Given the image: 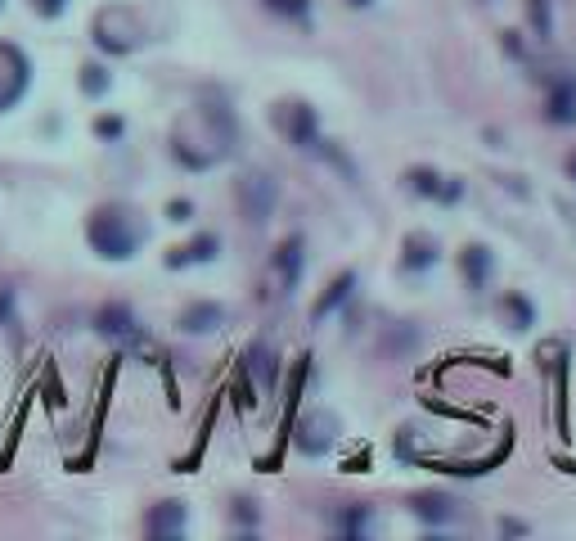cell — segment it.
<instances>
[{
    "mask_svg": "<svg viewBox=\"0 0 576 541\" xmlns=\"http://www.w3.org/2000/svg\"><path fill=\"white\" fill-rule=\"evenodd\" d=\"M86 235H91L95 253H104L109 262H126V258H135V249L144 244V226H140L131 212H122V208H104V212H95V217H91V226H86Z\"/></svg>",
    "mask_w": 576,
    "mask_h": 541,
    "instance_id": "obj_1",
    "label": "cell"
},
{
    "mask_svg": "<svg viewBox=\"0 0 576 541\" xmlns=\"http://www.w3.org/2000/svg\"><path fill=\"white\" fill-rule=\"evenodd\" d=\"M27 91V59L14 45H0V113Z\"/></svg>",
    "mask_w": 576,
    "mask_h": 541,
    "instance_id": "obj_2",
    "label": "cell"
},
{
    "mask_svg": "<svg viewBox=\"0 0 576 541\" xmlns=\"http://www.w3.org/2000/svg\"><path fill=\"white\" fill-rule=\"evenodd\" d=\"M334 438H338V419H334V415H325V410H311V415L302 419V433H298L302 451L320 456V451H329V447H334Z\"/></svg>",
    "mask_w": 576,
    "mask_h": 541,
    "instance_id": "obj_3",
    "label": "cell"
},
{
    "mask_svg": "<svg viewBox=\"0 0 576 541\" xmlns=\"http://www.w3.org/2000/svg\"><path fill=\"white\" fill-rule=\"evenodd\" d=\"M239 194H243V203H248V217H252V221H266V212H270V203H275V185H270L266 176H248V181L239 185Z\"/></svg>",
    "mask_w": 576,
    "mask_h": 541,
    "instance_id": "obj_4",
    "label": "cell"
},
{
    "mask_svg": "<svg viewBox=\"0 0 576 541\" xmlns=\"http://www.w3.org/2000/svg\"><path fill=\"white\" fill-rule=\"evenodd\" d=\"M550 123H559V127H576V82L572 77H563L554 91H550Z\"/></svg>",
    "mask_w": 576,
    "mask_h": 541,
    "instance_id": "obj_5",
    "label": "cell"
},
{
    "mask_svg": "<svg viewBox=\"0 0 576 541\" xmlns=\"http://www.w3.org/2000/svg\"><path fill=\"white\" fill-rule=\"evenodd\" d=\"M95 325H100V334H109L117 343H131V339H140V330H135V316L126 311V307H104L100 316H95Z\"/></svg>",
    "mask_w": 576,
    "mask_h": 541,
    "instance_id": "obj_6",
    "label": "cell"
},
{
    "mask_svg": "<svg viewBox=\"0 0 576 541\" xmlns=\"http://www.w3.org/2000/svg\"><path fill=\"white\" fill-rule=\"evenodd\" d=\"M284 132L293 135V144H311V140H316V113H311L307 104H288Z\"/></svg>",
    "mask_w": 576,
    "mask_h": 541,
    "instance_id": "obj_7",
    "label": "cell"
},
{
    "mask_svg": "<svg viewBox=\"0 0 576 541\" xmlns=\"http://www.w3.org/2000/svg\"><path fill=\"white\" fill-rule=\"evenodd\" d=\"M217 325H221V307H212V302L190 307V311L181 316V330H185V334H208V330H217Z\"/></svg>",
    "mask_w": 576,
    "mask_h": 541,
    "instance_id": "obj_8",
    "label": "cell"
},
{
    "mask_svg": "<svg viewBox=\"0 0 576 541\" xmlns=\"http://www.w3.org/2000/svg\"><path fill=\"white\" fill-rule=\"evenodd\" d=\"M181 528H185V510H181V506H162V510L149 515V533H153V537H162V533L176 537Z\"/></svg>",
    "mask_w": 576,
    "mask_h": 541,
    "instance_id": "obj_9",
    "label": "cell"
},
{
    "mask_svg": "<svg viewBox=\"0 0 576 541\" xmlns=\"http://www.w3.org/2000/svg\"><path fill=\"white\" fill-rule=\"evenodd\" d=\"M415 515L428 519V524H451V519H455V506H451L446 497H419V501H415Z\"/></svg>",
    "mask_w": 576,
    "mask_h": 541,
    "instance_id": "obj_10",
    "label": "cell"
},
{
    "mask_svg": "<svg viewBox=\"0 0 576 541\" xmlns=\"http://www.w3.org/2000/svg\"><path fill=\"white\" fill-rule=\"evenodd\" d=\"M433 258H437V244L428 235H410L405 240V267H433Z\"/></svg>",
    "mask_w": 576,
    "mask_h": 541,
    "instance_id": "obj_11",
    "label": "cell"
},
{
    "mask_svg": "<svg viewBox=\"0 0 576 541\" xmlns=\"http://www.w3.org/2000/svg\"><path fill=\"white\" fill-rule=\"evenodd\" d=\"M275 262H279V270H284V284L293 289V284H298V275H302V240H288V244L279 249V258H275Z\"/></svg>",
    "mask_w": 576,
    "mask_h": 541,
    "instance_id": "obj_12",
    "label": "cell"
},
{
    "mask_svg": "<svg viewBox=\"0 0 576 541\" xmlns=\"http://www.w3.org/2000/svg\"><path fill=\"white\" fill-rule=\"evenodd\" d=\"M351 284H356V275H351V270H347V275H338V280L329 284V293H325V298L316 302V320H325V316H329V311H334V307L343 302L347 293H351Z\"/></svg>",
    "mask_w": 576,
    "mask_h": 541,
    "instance_id": "obj_13",
    "label": "cell"
},
{
    "mask_svg": "<svg viewBox=\"0 0 576 541\" xmlns=\"http://www.w3.org/2000/svg\"><path fill=\"white\" fill-rule=\"evenodd\" d=\"M464 275H468V284H486V275H491V253L486 249H464Z\"/></svg>",
    "mask_w": 576,
    "mask_h": 541,
    "instance_id": "obj_14",
    "label": "cell"
},
{
    "mask_svg": "<svg viewBox=\"0 0 576 541\" xmlns=\"http://www.w3.org/2000/svg\"><path fill=\"white\" fill-rule=\"evenodd\" d=\"M217 253V240L208 235V240H199V244H190V249H181V258H171V267H181V262H208Z\"/></svg>",
    "mask_w": 576,
    "mask_h": 541,
    "instance_id": "obj_15",
    "label": "cell"
},
{
    "mask_svg": "<svg viewBox=\"0 0 576 541\" xmlns=\"http://www.w3.org/2000/svg\"><path fill=\"white\" fill-rule=\"evenodd\" d=\"M504 307H509V316H518V330H527V325H532V302H527V298L509 293V298H504Z\"/></svg>",
    "mask_w": 576,
    "mask_h": 541,
    "instance_id": "obj_16",
    "label": "cell"
},
{
    "mask_svg": "<svg viewBox=\"0 0 576 541\" xmlns=\"http://www.w3.org/2000/svg\"><path fill=\"white\" fill-rule=\"evenodd\" d=\"M82 86H86V95H104V91H109V77H104V68H86Z\"/></svg>",
    "mask_w": 576,
    "mask_h": 541,
    "instance_id": "obj_17",
    "label": "cell"
},
{
    "mask_svg": "<svg viewBox=\"0 0 576 541\" xmlns=\"http://www.w3.org/2000/svg\"><path fill=\"white\" fill-rule=\"evenodd\" d=\"M270 9H279V14H288V18H307V0H270Z\"/></svg>",
    "mask_w": 576,
    "mask_h": 541,
    "instance_id": "obj_18",
    "label": "cell"
},
{
    "mask_svg": "<svg viewBox=\"0 0 576 541\" xmlns=\"http://www.w3.org/2000/svg\"><path fill=\"white\" fill-rule=\"evenodd\" d=\"M532 18H536V32H550V14H545V0H532Z\"/></svg>",
    "mask_w": 576,
    "mask_h": 541,
    "instance_id": "obj_19",
    "label": "cell"
},
{
    "mask_svg": "<svg viewBox=\"0 0 576 541\" xmlns=\"http://www.w3.org/2000/svg\"><path fill=\"white\" fill-rule=\"evenodd\" d=\"M365 524H369V519H365V515H343V528H347V533H360V528H365Z\"/></svg>",
    "mask_w": 576,
    "mask_h": 541,
    "instance_id": "obj_20",
    "label": "cell"
},
{
    "mask_svg": "<svg viewBox=\"0 0 576 541\" xmlns=\"http://www.w3.org/2000/svg\"><path fill=\"white\" fill-rule=\"evenodd\" d=\"M100 135H104V140L122 135V123H117V118H104V123H100Z\"/></svg>",
    "mask_w": 576,
    "mask_h": 541,
    "instance_id": "obj_21",
    "label": "cell"
},
{
    "mask_svg": "<svg viewBox=\"0 0 576 541\" xmlns=\"http://www.w3.org/2000/svg\"><path fill=\"white\" fill-rule=\"evenodd\" d=\"M171 221H190V203H171Z\"/></svg>",
    "mask_w": 576,
    "mask_h": 541,
    "instance_id": "obj_22",
    "label": "cell"
},
{
    "mask_svg": "<svg viewBox=\"0 0 576 541\" xmlns=\"http://www.w3.org/2000/svg\"><path fill=\"white\" fill-rule=\"evenodd\" d=\"M36 9H41V14H59V9H63V0H36Z\"/></svg>",
    "mask_w": 576,
    "mask_h": 541,
    "instance_id": "obj_23",
    "label": "cell"
},
{
    "mask_svg": "<svg viewBox=\"0 0 576 541\" xmlns=\"http://www.w3.org/2000/svg\"><path fill=\"white\" fill-rule=\"evenodd\" d=\"M568 172H572V181H576V149H572V158H568Z\"/></svg>",
    "mask_w": 576,
    "mask_h": 541,
    "instance_id": "obj_24",
    "label": "cell"
},
{
    "mask_svg": "<svg viewBox=\"0 0 576 541\" xmlns=\"http://www.w3.org/2000/svg\"><path fill=\"white\" fill-rule=\"evenodd\" d=\"M347 5H356V9H365V5H374V0H347Z\"/></svg>",
    "mask_w": 576,
    "mask_h": 541,
    "instance_id": "obj_25",
    "label": "cell"
}]
</instances>
